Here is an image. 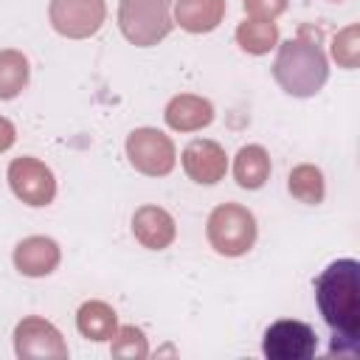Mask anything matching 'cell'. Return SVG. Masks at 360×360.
Returning <instances> with one entry per match:
<instances>
[{
	"instance_id": "6da1fadb",
	"label": "cell",
	"mask_w": 360,
	"mask_h": 360,
	"mask_svg": "<svg viewBox=\"0 0 360 360\" xmlns=\"http://www.w3.org/2000/svg\"><path fill=\"white\" fill-rule=\"evenodd\" d=\"M318 309L332 332V354H357L360 349V264L357 259L332 262L315 281Z\"/></svg>"
},
{
	"instance_id": "7a4b0ae2",
	"label": "cell",
	"mask_w": 360,
	"mask_h": 360,
	"mask_svg": "<svg viewBox=\"0 0 360 360\" xmlns=\"http://www.w3.org/2000/svg\"><path fill=\"white\" fill-rule=\"evenodd\" d=\"M273 79L284 93L295 98L315 96L329 79V62L321 48V31L301 25L298 37L281 42L273 62Z\"/></svg>"
},
{
	"instance_id": "3957f363",
	"label": "cell",
	"mask_w": 360,
	"mask_h": 360,
	"mask_svg": "<svg viewBox=\"0 0 360 360\" xmlns=\"http://www.w3.org/2000/svg\"><path fill=\"white\" fill-rule=\"evenodd\" d=\"M172 6H174V0H121L118 3V28L138 48L158 45L174 28Z\"/></svg>"
},
{
	"instance_id": "277c9868",
	"label": "cell",
	"mask_w": 360,
	"mask_h": 360,
	"mask_svg": "<svg viewBox=\"0 0 360 360\" xmlns=\"http://www.w3.org/2000/svg\"><path fill=\"white\" fill-rule=\"evenodd\" d=\"M205 236L219 256H245L256 245V217L239 202H222L208 214Z\"/></svg>"
},
{
	"instance_id": "5b68a950",
	"label": "cell",
	"mask_w": 360,
	"mask_h": 360,
	"mask_svg": "<svg viewBox=\"0 0 360 360\" xmlns=\"http://www.w3.org/2000/svg\"><path fill=\"white\" fill-rule=\"evenodd\" d=\"M127 158L135 172L146 177H163L177 163V149L172 138L155 127H138L127 135Z\"/></svg>"
},
{
	"instance_id": "8992f818",
	"label": "cell",
	"mask_w": 360,
	"mask_h": 360,
	"mask_svg": "<svg viewBox=\"0 0 360 360\" xmlns=\"http://www.w3.org/2000/svg\"><path fill=\"white\" fill-rule=\"evenodd\" d=\"M107 17L104 0H51L48 20L56 34L68 39H87L93 37Z\"/></svg>"
},
{
	"instance_id": "52a82bcc",
	"label": "cell",
	"mask_w": 360,
	"mask_h": 360,
	"mask_svg": "<svg viewBox=\"0 0 360 360\" xmlns=\"http://www.w3.org/2000/svg\"><path fill=\"white\" fill-rule=\"evenodd\" d=\"M262 352L267 360H309L318 352V335L304 321H276L264 332Z\"/></svg>"
},
{
	"instance_id": "ba28073f",
	"label": "cell",
	"mask_w": 360,
	"mask_h": 360,
	"mask_svg": "<svg viewBox=\"0 0 360 360\" xmlns=\"http://www.w3.org/2000/svg\"><path fill=\"white\" fill-rule=\"evenodd\" d=\"M14 352L20 360H65L68 357V343L62 340L59 329L39 318L28 315L17 323L14 329Z\"/></svg>"
},
{
	"instance_id": "9c48e42d",
	"label": "cell",
	"mask_w": 360,
	"mask_h": 360,
	"mask_svg": "<svg viewBox=\"0 0 360 360\" xmlns=\"http://www.w3.org/2000/svg\"><path fill=\"white\" fill-rule=\"evenodd\" d=\"M6 177H8V186H11L14 197L22 200L25 205L42 208V205L53 202V197H56L53 172L37 158H14L8 163Z\"/></svg>"
},
{
	"instance_id": "30bf717a",
	"label": "cell",
	"mask_w": 360,
	"mask_h": 360,
	"mask_svg": "<svg viewBox=\"0 0 360 360\" xmlns=\"http://www.w3.org/2000/svg\"><path fill=\"white\" fill-rule=\"evenodd\" d=\"M180 163H183V172L194 183H200V186H214L228 172V155H225V149L217 141H208V138L191 141L183 149Z\"/></svg>"
},
{
	"instance_id": "8fae6325",
	"label": "cell",
	"mask_w": 360,
	"mask_h": 360,
	"mask_svg": "<svg viewBox=\"0 0 360 360\" xmlns=\"http://www.w3.org/2000/svg\"><path fill=\"white\" fill-rule=\"evenodd\" d=\"M62 250L51 236H28L14 248V267L28 278L51 276L59 267Z\"/></svg>"
},
{
	"instance_id": "7c38bea8",
	"label": "cell",
	"mask_w": 360,
	"mask_h": 360,
	"mask_svg": "<svg viewBox=\"0 0 360 360\" xmlns=\"http://www.w3.org/2000/svg\"><path fill=\"white\" fill-rule=\"evenodd\" d=\"M132 233L135 239L149 248V250H163L174 242L177 236V225L172 219V214L160 205H141L132 214Z\"/></svg>"
},
{
	"instance_id": "4fadbf2b",
	"label": "cell",
	"mask_w": 360,
	"mask_h": 360,
	"mask_svg": "<svg viewBox=\"0 0 360 360\" xmlns=\"http://www.w3.org/2000/svg\"><path fill=\"white\" fill-rule=\"evenodd\" d=\"M166 124L174 132H197L214 121V104L194 93H180L166 104Z\"/></svg>"
},
{
	"instance_id": "5bb4252c",
	"label": "cell",
	"mask_w": 360,
	"mask_h": 360,
	"mask_svg": "<svg viewBox=\"0 0 360 360\" xmlns=\"http://www.w3.org/2000/svg\"><path fill=\"white\" fill-rule=\"evenodd\" d=\"M225 17V0H174V22L188 34H208Z\"/></svg>"
},
{
	"instance_id": "9a60e30c",
	"label": "cell",
	"mask_w": 360,
	"mask_h": 360,
	"mask_svg": "<svg viewBox=\"0 0 360 360\" xmlns=\"http://www.w3.org/2000/svg\"><path fill=\"white\" fill-rule=\"evenodd\" d=\"M76 329L82 338L96 340V343L112 340V335L118 332V315L104 301H84L76 312Z\"/></svg>"
},
{
	"instance_id": "2e32d148",
	"label": "cell",
	"mask_w": 360,
	"mask_h": 360,
	"mask_svg": "<svg viewBox=\"0 0 360 360\" xmlns=\"http://www.w3.org/2000/svg\"><path fill=\"white\" fill-rule=\"evenodd\" d=\"M233 180L248 191L262 188L270 180V155H267V149L259 146V143L242 146L233 158Z\"/></svg>"
},
{
	"instance_id": "e0dca14e",
	"label": "cell",
	"mask_w": 360,
	"mask_h": 360,
	"mask_svg": "<svg viewBox=\"0 0 360 360\" xmlns=\"http://www.w3.org/2000/svg\"><path fill=\"white\" fill-rule=\"evenodd\" d=\"M236 42H239V48L245 53H253V56L270 53V48L278 45V25L273 20H253V17H248L236 28Z\"/></svg>"
},
{
	"instance_id": "ac0fdd59",
	"label": "cell",
	"mask_w": 360,
	"mask_h": 360,
	"mask_svg": "<svg viewBox=\"0 0 360 360\" xmlns=\"http://www.w3.org/2000/svg\"><path fill=\"white\" fill-rule=\"evenodd\" d=\"M28 73H31V68H28L25 53H20L14 48L0 51V98L3 101L17 98L28 87Z\"/></svg>"
},
{
	"instance_id": "d6986e66",
	"label": "cell",
	"mask_w": 360,
	"mask_h": 360,
	"mask_svg": "<svg viewBox=\"0 0 360 360\" xmlns=\"http://www.w3.org/2000/svg\"><path fill=\"white\" fill-rule=\"evenodd\" d=\"M287 188L290 194L298 200V202H307V205H318L323 202L326 197V183H323V172L312 163H301L290 172L287 177Z\"/></svg>"
},
{
	"instance_id": "ffe728a7",
	"label": "cell",
	"mask_w": 360,
	"mask_h": 360,
	"mask_svg": "<svg viewBox=\"0 0 360 360\" xmlns=\"http://www.w3.org/2000/svg\"><path fill=\"white\" fill-rule=\"evenodd\" d=\"M332 56L346 70H354L360 65V25L338 31V37L332 39Z\"/></svg>"
},
{
	"instance_id": "44dd1931",
	"label": "cell",
	"mask_w": 360,
	"mask_h": 360,
	"mask_svg": "<svg viewBox=\"0 0 360 360\" xmlns=\"http://www.w3.org/2000/svg\"><path fill=\"white\" fill-rule=\"evenodd\" d=\"M112 357H129V360H143L149 354L146 338L138 326H118V332L112 335V346H110Z\"/></svg>"
},
{
	"instance_id": "7402d4cb",
	"label": "cell",
	"mask_w": 360,
	"mask_h": 360,
	"mask_svg": "<svg viewBox=\"0 0 360 360\" xmlns=\"http://www.w3.org/2000/svg\"><path fill=\"white\" fill-rule=\"evenodd\" d=\"M287 6L290 0H245V11L253 20H276L287 11Z\"/></svg>"
},
{
	"instance_id": "603a6c76",
	"label": "cell",
	"mask_w": 360,
	"mask_h": 360,
	"mask_svg": "<svg viewBox=\"0 0 360 360\" xmlns=\"http://www.w3.org/2000/svg\"><path fill=\"white\" fill-rule=\"evenodd\" d=\"M14 141H17V129H14V124H11L8 118H3V115H0V152L11 149V146H14Z\"/></svg>"
},
{
	"instance_id": "cb8c5ba5",
	"label": "cell",
	"mask_w": 360,
	"mask_h": 360,
	"mask_svg": "<svg viewBox=\"0 0 360 360\" xmlns=\"http://www.w3.org/2000/svg\"><path fill=\"white\" fill-rule=\"evenodd\" d=\"M332 3H340V0H332Z\"/></svg>"
}]
</instances>
